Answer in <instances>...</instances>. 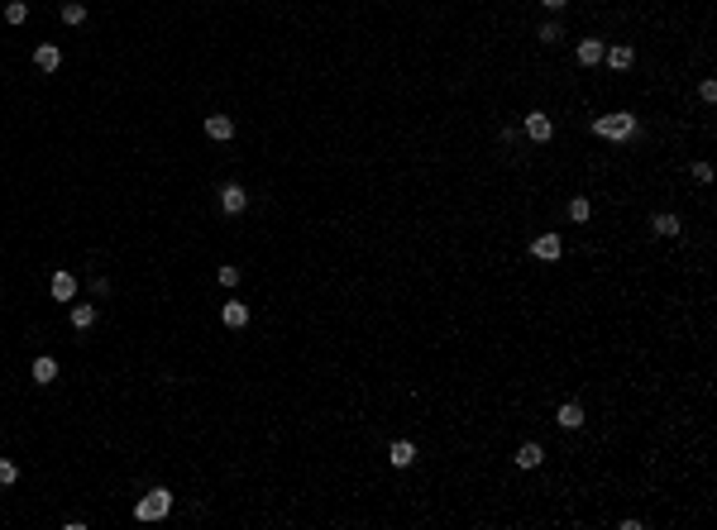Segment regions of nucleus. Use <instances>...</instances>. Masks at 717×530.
Returning a JSON list of instances; mask_svg holds the SVG:
<instances>
[{
  "label": "nucleus",
  "mask_w": 717,
  "mask_h": 530,
  "mask_svg": "<svg viewBox=\"0 0 717 530\" xmlns=\"http://www.w3.org/2000/svg\"><path fill=\"white\" fill-rule=\"evenodd\" d=\"M593 134H598V139H631V134H636V115H626V110L598 115V119H593Z\"/></svg>",
  "instance_id": "f257e3e1"
},
{
  "label": "nucleus",
  "mask_w": 717,
  "mask_h": 530,
  "mask_svg": "<svg viewBox=\"0 0 717 530\" xmlns=\"http://www.w3.org/2000/svg\"><path fill=\"white\" fill-rule=\"evenodd\" d=\"M168 511H173V492H168V487H153V492L139 497V507H134L139 521H163Z\"/></svg>",
  "instance_id": "f03ea898"
},
{
  "label": "nucleus",
  "mask_w": 717,
  "mask_h": 530,
  "mask_svg": "<svg viewBox=\"0 0 717 530\" xmlns=\"http://www.w3.org/2000/svg\"><path fill=\"white\" fill-rule=\"evenodd\" d=\"M244 206H249V192L234 187V182H225V187H220V211L225 215H244Z\"/></svg>",
  "instance_id": "7ed1b4c3"
},
{
  "label": "nucleus",
  "mask_w": 717,
  "mask_h": 530,
  "mask_svg": "<svg viewBox=\"0 0 717 530\" xmlns=\"http://www.w3.org/2000/svg\"><path fill=\"white\" fill-rule=\"evenodd\" d=\"M526 134H531L536 143H550V139H555V124H550V115H540V110H536V115H526Z\"/></svg>",
  "instance_id": "20e7f679"
},
{
  "label": "nucleus",
  "mask_w": 717,
  "mask_h": 530,
  "mask_svg": "<svg viewBox=\"0 0 717 530\" xmlns=\"http://www.w3.org/2000/svg\"><path fill=\"white\" fill-rule=\"evenodd\" d=\"M531 253H536V258H545V263H555V258L564 253V239H560V234H540V239L531 244Z\"/></svg>",
  "instance_id": "39448f33"
},
{
  "label": "nucleus",
  "mask_w": 717,
  "mask_h": 530,
  "mask_svg": "<svg viewBox=\"0 0 717 530\" xmlns=\"http://www.w3.org/2000/svg\"><path fill=\"white\" fill-rule=\"evenodd\" d=\"M603 62H608L613 72H626V67L636 62V53H631L626 43H613V48H603Z\"/></svg>",
  "instance_id": "423d86ee"
},
{
  "label": "nucleus",
  "mask_w": 717,
  "mask_h": 530,
  "mask_svg": "<svg viewBox=\"0 0 717 530\" xmlns=\"http://www.w3.org/2000/svg\"><path fill=\"white\" fill-rule=\"evenodd\" d=\"M220 320H225V330H244V325H249V306H244V301H225V306H220Z\"/></svg>",
  "instance_id": "0eeeda50"
},
{
  "label": "nucleus",
  "mask_w": 717,
  "mask_h": 530,
  "mask_svg": "<svg viewBox=\"0 0 717 530\" xmlns=\"http://www.w3.org/2000/svg\"><path fill=\"white\" fill-rule=\"evenodd\" d=\"M48 292H53V301H72V297H77V277H72V273H53Z\"/></svg>",
  "instance_id": "6e6552de"
},
{
  "label": "nucleus",
  "mask_w": 717,
  "mask_h": 530,
  "mask_svg": "<svg viewBox=\"0 0 717 530\" xmlns=\"http://www.w3.org/2000/svg\"><path fill=\"white\" fill-rule=\"evenodd\" d=\"M388 463H393V468H411V463H416V444H411V439H397V444L388 449Z\"/></svg>",
  "instance_id": "1a4fd4ad"
},
{
  "label": "nucleus",
  "mask_w": 717,
  "mask_h": 530,
  "mask_svg": "<svg viewBox=\"0 0 717 530\" xmlns=\"http://www.w3.org/2000/svg\"><path fill=\"white\" fill-rule=\"evenodd\" d=\"M58 62H63V53H58L53 43H38V48H34V67H38V72H58Z\"/></svg>",
  "instance_id": "9d476101"
},
{
  "label": "nucleus",
  "mask_w": 717,
  "mask_h": 530,
  "mask_svg": "<svg viewBox=\"0 0 717 530\" xmlns=\"http://www.w3.org/2000/svg\"><path fill=\"white\" fill-rule=\"evenodd\" d=\"M206 134L225 143V139H234V119L230 115H206Z\"/></svg>",
  "instance_id": "9b49d317"
},
{
  "label": "nucleus",
  "mask_w": 717,
  "mask_h": 530,
  "mask_svg": "<svg viewBox=\"0 0 717 530\" xmlns=\"http://www.w3.org/2000/svg\"><path fill=\"white\" fill-rule=\"evenodd\" d=\"M603 48H608L603 38H584V43H579V62H584V67H598V62H603Z\"/></svg>",
  "instance_id": "f8f14e48"
},
{
  "label": "nucleus",
  "mask_w": 717,
  "mask_h": 530,
  "mask_svg": "<svg viewBox=\"0 0 717 530\" xmlns=\"http://www.w3.org/2000/svg\"><path fill=\"white\" fill-rule=\"evenodd\" d=\"M540 463H545V449H540V444H536V439H531V444H521V449H516V468H540Z\"/></svg>",
  "instance_id": "ddd939ff"
},
{
  "label": "nucleus",
  "mask_w": 717,
  "mask_h": 530,
  "mask_svg": "<svg viewBox=\"0 0 717 530\" xmlns=\"http://www.w3.org/2000/svg\"><path fill=\"white\" fill-rule=\"evenodd\" d=\"M555 425L579 430V425H584V406H579V402H564V406H560V416H555Z\"/></svg>",
  "instance_id": "4468645a"
},
{
  "label": "nucleus",
  "mask_w": 717,
  "mask_h": 530,
  "mask_svg": "<svg viewBox=\"0 0 717 530\" xmlns=\"http://www.w3.org/2000/svg\"><path fill=\"white\" fill-rule=\"evenodd\" d=\"M650 229H655L660 239H674V234H679V215L660 211V215H655V220H650Z\"/></svg>",
  "instance_id": "2eb2a0df"
},
{
  "label": "nucleus",
  "mask_w": 717,
  "mask_h": 530,
  "mask_svg": "<svg viewBox=\"0 0 717 530\" xmlns=\"http://www.w3.org/2000/svg\"><path fill=\"white\" fill-rule=\"evenodd\" d=\"M58 378V358H34V382L43 387V382H53Z\"/></svg>",
  "instance_id": "dca6fc26"
},
{
  "label": "nucleus",
  "mask_w": 717,
  "mask_h": 530,
  "mask_svg": "<svg viewBox=\"0 0 717 530\" xmlns=\"http://www.w3.org/2000/svg\"><path fill=\"white\" fill-rule=\"evenodd\" d=\"M96 325V306H72V330H91Z\"/></svg>",
  "instance_id": "f3484780"
},
{
  "label": "nucleus",
  "mask_w": 717,
  "mask_h": 530,
  "mask_svg": "<svg viewBox=\"0 0 717 530\" xmlns=\"http://www.w3.org/2000/svg\"><path fill=\"white\" fill-rule=\"evenodd\" d=\"M588 215H593V206H588L584 196H574V201H569V220H574V224H584Z\"/></svg>",
  "instance_id": "a211bd4d"
},
{
  "label": "nucleus",
  "mask_w": 717,
  "mask_h": 530,
  "mask_svg": "<svg viewBox=\"0 0 717 530\" xmlns=\"http://www.w3.org/2000/svg\"><path fill=\"white\" fill-rule=\"evenodd\" d=\"M82 19H87V5L67 0V5H63V24H82Z\"/></svg>",
  "instance_id": "6ab92c4d"
},
{
  "label": "nucleus",
  "mask_w": 717,
  "mask_h": 530,
  "mask_svg": "<svg viewBox=\"0 0 717 530\" xmlns=\"http://www.w3.org/2000/svg\"><path fill=\"white\" fill-rule=\"evenodd\" d=\"M536 38H540V43H560V38H564V29L550 19V24H540V34H536Z\"/></svg>",
  "instance_id": "aec40b11"
},
{
  "label": "nucleus",
  "mask_w": 717,
  "mask_h": 530,
  "mask_svg": "<svg viewBox=\"0 0 717 530\" xmlns=\"http://www.w3.org/2000/svg\"><path fill=\"white\" fill-rule=\"evenodd\" d=\"M5 19H10V24H24V19H29V10H24L19 0H10V5H5Z\"/></svg>",
  "instance_id": "412c9836"
},
{
  "label": "nucleus",
  "mask_w": 717,
  "mask_h": 530,
  "mask_svg": "<svg viewBox=\"0 0 717 530\" xmlns=\"http://www.w3.org/2000/svg\"><path fill=\"white\" fill-rule=\"evenodd\" d=\"M14 478H19V468H14V463H10V459H0V487H10V483H14Z\"/></svg>",
  "instance_id": "4be33fe9"
},
{
  "label": "nucleus",
  "mask_w": 717,
  "mask_h": 530,
  "mask_svg": "<svg viewBox=\"0 0 717 530\" xmlns=\"http://www.w3.org/2000/svg\"><path fill=\"white\" fill-rule=\"evenodd\" d=\"M215 277H220V287H234V282H239V268H220Z\"/></svg>",
  "instance_id": "5701e85b"
},
{
  "label": "nucleus",
  "mask_w": 717,
  "mask_h": 530,
  "mask_svg": "<svg viewBox=\"0 0 717 530\" xmlns=\"http://www.w3.org/2000/svg\"><path fill=\"white\" fill-rule=\"evenodd\" d=\"M694 182H713V168L708 163H694Z\"/></svg>",
  "instance_id": "b1692460"
},
{
  "label": "nucleus",
  "mask_w": 717,
  "mask_h": 530,
  "mask_svg": "<svg viewBox=\"0 0 717 530\" xmlns=\"http://www.w3.org/2000/svg\"><path fill=\"white\" fill-rule=\"evenodd\" d=\"M540 5H545V10H564L569 0H540Z\"/></svg>",
  "instance_id": "393cba45"
}]
</instances>
